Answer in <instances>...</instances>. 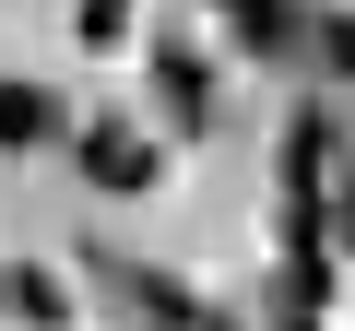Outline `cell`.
<instances>
[{
  "label": "cell",
  "instance_id": "cell-9",
  "mask_svg": "<svg viewBox=\"0 0 355 331\" xmlns=\"http://www.w3.org/2000/svg\"><path fill=\"white\" fill-rule=\"evenodd\" d=\"M202 331H237V319H202Z\"/></svg>",
  "mask_w": 355,
  "mask_h": 331
},
{
  "label": "cell",
  "instance_id": "cell-1",
  "mask_svg": "<svg viewBox=\"0 0 355 331\" xmlns=\"http://www.w3.org/2000/svg\"><path fill=\"white\" fill-rule=\"evenodd\" d=\"M71 154H83V178H95V190H119V202H130V190H154V166H166V154H154L142 130H119V118H95Z\"/></svg>",
  "mask_w": 355,
  "mask_h": 331
},
{
  "label": "cell",
  "instance_id": "cell-4",
  "mask_svg": "<svg viewBox=\"0 0 355 331\" xmlns=\"http://www.w3.org/2000/svg\"><path fill=\"white\" fill-rule=\"evenodd\" d=\"M320 178H331V118L296 107V118H284V190H320Z\"/></svg>",
  "mask_w": 355,
  "mask_h": 331
},
{
  "label": "cell",
  "instance_id": "cell-8",
  "mask_svg": "<svg viewBox=\"0 0 355 331\" xmlns=\"http://www.w3.org/2000/svg\"><path fill=\"white\" fill-rule=\"evenodd\" d=\"M272 331H320V307H284V319H272Z\"/></svg>",
  "mask_w": 355,
  "mask_h": 331
},
{
  "label": "cell",
  "instance_id": "cell-5",
  "mask_svg": "<svg viewBox=\"0 0 355 331\" xmlns=\"http://www.w3.org/2000/svg\"><path fill=\"white\" fill-rule=\"evenodd\" d=\"M0 307H24V331H71V296H60V272H0Z\"/></svg>",
  "mask_w": 355,
  "mask_h": 331
},
{
  "label": "cell",
  "instance_id": "cell-2",
  "mask_svg": "<svg viewBox=\"0 0 355 331\" xmlns=\"http://www.w3.org/2000/svg\"><path fill=\"white\" fill-rule=\"evenodd\" d=\"M154 107H166L178 142H202V130H214V71H202L190 48H154Z\"/></svg>",
  "mask_w": 355,
  "mask_h": 331
},
{
  "label": "cell",
  "instance_id": "cell-6",
  "mask_svg": "<svg viewBox=\"0 0 355 331\" xmlns=\"http://www.w3.org/2000/svg\"><path fill=\"white\" fill-rule=\"evenodd\" d=\"M142 0H71V48H119Z\"/></svg>",
  "mask_w": 355,
  "mask_h": 331
},
{
  "label": "cell",
  "instance_id": "cell-3",
  "mask_svg": "<svg viewBox=\"0 0 355 331\" xmlns=\"http://www.w3.org/2000/svg\"><path fill=\"white\" fill-rule=\"evenodd\" d=\"M71 130V107L48 95V83H12L0 71V154H36V142H60Z\"/></svg>",
  "mask_w": 355,
  "mask_h": 331
},
{
  "label": "cell",
  "instance_id": "cell-7",
  "mask_svg": "<svg viewBox=\"0 0 355 331\" xmlns=\"http://www.w3.org/2000/svg\"><path fill=\"white\" fill-rule=\"evenodd\" d=\"M308 36H320V71L355 83V12H331V24H308Z\"/></svg>",
  "mask_w": 355,
  "mask_h": 331
}]
</instances>
